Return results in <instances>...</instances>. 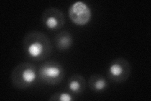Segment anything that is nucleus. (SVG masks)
Returning a JSON list of instances; mask_svg holds the SVG:
<instances>
[{
    "instance_id": "f257e3e1",
    "label": "nucleus",
    "mask_w": 151,
    "mask_h": 101,
    "mask_svg": "<svg viewBox=\"0 0 151 101\" xmlns=\"http://www.w3.org/2000/svg\"><path fill=\"white\" fill-rule=\"evenodd\" d=\"M23 47L28 59L35 61L48 58L52 53V47L45 34L39 31H32L25 36Z\"/></svg>"
},
{
    "instance_id": "f03ea898",
    "label": "nucleus",
    "mask_w": 151,
    "mask_h": 101,
    "mask_svg": "<svg viewBox=\"0 0 151 101\" xmlns=\"http://www.w3.org/2000/svg\"><path fill=\"white\" fill-rule=\"evenodd\" d=\"M39 78L37 68L30 62H23L17 65L12 72V84L18 89H24L34 85Z\"/></svg>"
},
{
    "instance_id": "7ed1b4c3",
    "label": "nucleus",
    "mask_w": 151,
    "mask_h": 101,
    "mask_svg": "<svg viewBox=\"0 0 151 101\" xmlns=\"http://www.w3.org/2000/svg\"><path fill=\"white\" fill-rule=\"evenodd\" d=\"M39 78L47 85H58L63 81L65 71L60 63L58 61H50L44 62L38 70Z\"/></svg>"
},
{
    "instance_id": "20e7f679",
    "label": "nucleus",
    "mask_w": 151,
    "mask_h": 101,
    "mask_svg": "<svg viewBox=\"0 0 151 101\" xmlns=\"http://www.w3.org/2000/svg\"><path fill=\"white\" fill-rule=\"evenodd\" d=\"M131 66L126 59L118 57L113 60L108 70V77L115 83H122L129 78Z\"/></svg>"
},
{
    "instance_id": "39448f33",
    "label": "nucleus",
    "mask_w": 151,
    "mask_h": 101,
    "mask_svg": "<svg viewBox=\"0 0 151 101\" xmlns=\"http://www.w3.org/2000/svg\"><path fill=\"white\" fill-rule=\"evenodd\" d=\"M69 17L74 23L83 26L90 21L91 10L87 4L83 1H77L70 7Z\"/></svg>"
},
{
    "instance_id": "423d86ee",
    "label": "nucleus",
    "mask_w": 151,
    "mask_h": 101,
    "mask_svg": "<svg viewBox=\"0 0 151 101\" xmlns=\"http://www.w3.org/2000/svg\"><path fill=\"white\" fill-rule=\"evenodd\" d=\"M42 23L50 30L58 31L62 28L65 23L63 13L55 8L46 9L42 14Z\"/></svg>"
},
{
    "instance_id": "0eeeda50",
    "label": "nucleus",
    "mask_w": 151,
    "mask_h": 101,
    "mask_svg": "<svg viewBox=\"0 0 151 101\" xmlns=\"http://www.w3.org/2000/svg\"><path fill=\"white\" fill-rule=\"evenodd\" d=\"M68 87L69 92L73 95L81 94L86 88V81L81 75H73L68 80Z\"/></svg>"
},
{
    "instance_id": "6e6552de",
    "label": "nucleus",
    "mask_w": 151,
    "mask_h": 101,
    "mask_svg": "<svg viewBox=\"0 0 151 101\" xmlns=\"http://www.w3.org/2000/svg\"><path fill=\"white\" fill-rule=\"evenodd\" d=\"M73 39L72 35L68 31H64L59 32L55 37V44L60 51L69 49L72 46Z\"/></svg>"
},
{
    "instance_id": "1a4fd4ad",
    "label": "nucleus",
    "mask_w": 151,
    "mask_h": 101,
    "mask_svg": "<svg viewBox=\"0 0 151 101\" xmlns=\"http://www.w3.org/2000/svg\"><path fill=\"white\" fill-rule=\"evenodd\" d=\"M88 84L93 91L96 92H101L108 87V82L106 79L101 75H93L89 79Z\"/></svg>"
},
{
    "instance_id": "9d476101",
    "label": "nucleus",
    "mask_w": 151,
    "mask_h": 101,
    "mask_svg": "<svg viewBox=\"0 0 151 101\" xmlns=\"http://www.w3.org/2000/svg\"><path fill=\"white\" fill-rule=\"evenodd\" d=\"M74 100L73 94L66 92H57L49 98V100L51 101H72Z\"/></svg>"
}]
</instances>
